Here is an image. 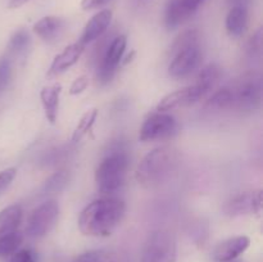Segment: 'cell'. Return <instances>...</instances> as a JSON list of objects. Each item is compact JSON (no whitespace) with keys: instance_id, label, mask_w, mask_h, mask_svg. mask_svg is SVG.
<instances>
[{"instance_id":"cell-2","label":"cell","mask_w":263,"mask_h":262,"mask_svg":"<svg viewBox=\"0 0 263 262\" xmlns=\"http://www.w3.org/2000/svg\"><path fill=\"white\" fill-rule=\"evenodd\" d=\"M180 163V153L172 146H159L149 152L136 169L135 177L146 189H154L171 179Z\"/></svg>"},{"instance_id":"cell-26","label":"cell","mask_w":263,"mask_h":262,"mask_svg":"<svg viewBox=\"0 0 263 262\" xmlns=\"http://www.w3.org/2000/svg\"><path fill=\"white\" fill-rule=\"evenodd\" d=\"M69 176L67 171H59L57 174H54L50 179L46 181L45 184V192L46 193H59L61 190L64 189V186L68 182Z\"/></svg>"},{"instance_id":"cell-8","label":"cell","mask_w":263,"mask_h":262,"mask_svg":"<svg viewBox=\"0 0 263 262\" xmlns=\"http://www.w3.org/2000/svg\"><path fill=\"white\" fill-rule=\"evenodd\" d=\"M59 216V205L55 200L41 203L31 212L26 225V233L31 238L46 235L55 225Z\"/></svg>"},{"instance_id":"cell-13","label":"cell","mask_w":263,"mask_h":262,"mask_svg":"<svg viewBox=\"0 0 263 262\" xmlns=\"http://www.w3.org/2000/svg\"><path fill=\"white\" fill-rule=\"evenodd\" d=\"M251 239L246 235L234 236L218 244L213 249L212 258L215 262H231L248 249Z\"/></svg>"},{"instance_id":"cell-6","label":"cell","mask_w":263,"mask_h":262,"mask_svg":"<svg viewBox=\"0 0 263 262\" xmlns=\"http://www.w3.org/2000/svg\"><path fill=\"white\" fill-rule=\"evenodd\" d=\"M233 109L252 112L261 107L262 79L258 73H248L241 77L234 86Z\"/></svg>"},{"instance_id":"cell-22","label":"cell","mask_w":263,"mask_h":262,"mask_svg":"<svg viewBox=\"0 0 263 262\" xmlns=\"http://www.w3.org/2000/svg\"><path fill=\"white\" fill-rule=\"evenodd\" d=\"M207 107L211 109H233V91L231 87L226 86L222 89L217 90L212 97L208 99Z\"/></svg>"},{"instance_id":"cell-1","label":"cell","mask_w":263,"mask_h":262,"mask_svg":"<svg viewBox=\"0 0 263 262\" xmlns=\"http://www.w3.org/2000/svg\"><path fill=\"white\" fill-rule=\"evenodd\" d=\"M126 212V204L117 198H100L84 208L79 229L87 236H108L116 230Z\"/></svg>"},{"instance_id":"cell-15","label":"cell","mask_w":263,"mask_h":262,"mask_svg":"<svg viewBox=\"0 0 263 262\" xmlns=\"http://www.w3.org/2000/svg\"><path fill=\"white\" fill-rule=\"evenodd\" d=\"M84 49L85 45L80 43V41L67 46L62 53L55 55L50 68H49L48 76H57V74L63 73L67 69L71 68V67L79 61L81 54L84 53Z\"/></svg>"},{"instance_id":"cell-21","label":"cell","mask_w":263,"mask_h":262,"mask_svg":"<svg viewBox=\"0 0 263 262\" xmlns=\"http://www.w3.org/2000/svg\"><path fill=\"white\" fill-rule=\"evenodd\" d=\"M221 77V68L215 63H211L208 66H205L204 68L200 69L199 74L197 77V81H195V86L200 90V92L203 94V97L208 94V92L212 91L213 87L216 86V84L218 82Z\"/></svg>"},{"instance_id":"cell-35","label":"cell","mask_w":263,"mask_h":262,"mask_svg":"<svg viewBox=\"0 0 263 262\" xmlns=\"http://www.w3.org/2000/svg\"><path fill=\"white\" fill-rule=\"evenodd\" d=\"M149 2H151V0H133L134 5H135V7H138V8L144 7V5L148 4Z\"/></svg>"},{"instance_id":"cell-3","label":"cell","mask_w":263,"mask_h":262,"mask_svg":"<svg viewBox=\"0 0 263 262\" xmlns=\"http://www.w3.org/2000/svg\"><path fill=\"white\" fill-rule=\"evenodd\" d=\"M130 167V153L125 143H115L95 171V182L102 194L115 193L125 184Z\"/></svg>"},{"instance_id":"cell-4","label":"cell","mask_w":263,"mask_h":262,"mask_svg":"<svg viewBox=\"0 0 263 262\" xmlns=\"http://www.w3.org/2000/svg\"><path fill=\"white\" fill-rule=\"evenodd\" d=\"M171 57L168 73L175 79L187 77L199 68L203 59L199 31L190 28L180 33L172 44Z\"/></svg>"},{"instance_id":"cell-18","label":"cell","mask_w":263,"mask_h":262,"mask_svg":"<svg viewBox=\"0 0 263 262\" xmlns=\"http://www.w3.org/2000/svg\"><path fill=\"white\" fill-rule=\"evenodd\" d=\"M73 262H130V259L121 249H95L80 254Z\"/></svg>"},{"instance_id":"cell-11","label":"cell","mask_w":263,"mask_h":262,"mask_svg":"<svg viewBox=\"0 0 263 262\" xmlns=\"http://www.w3.org/2000/svg\"><path fill=\"white\" fill-rule=\"evenodd\" d=\"M262 204V190H253L234 197L226 203L223 211L230 217H236L249 213H261Z\"/></svg>"},{"instance_id":"cell-31","label":"cell","mask_w":263,"mask_h":262,"mask_svg":"<svg viewBox=\"0 0 263 262\" xmlns=\"http://www.w3.org/2000/svg\"><path fill=\"white\" fill-rule=\"evenodd\" d=\"M87 85H89V77L87 76H80L72 82L71 87H69V94L77 95L81 94L84 90H86Z\"/></svg>"},{"instance_id":"cell-5","label":"cell","mask_w":263,"mask_h":262,"mask_svg":"<svg viewBox=\"0 0 263 262\" xmlns=\"http://www.w3.org/2000/svg\"><path fill=\"white\" fill-rule=\"evenodd\" d=\"M175 235L167 229H158L148 236L140 262H176Z\"/></svg>"},{"instance_id":"cell-32","label":"cell","mask_w":263,"mask_h":262,"mask_svg":"<svg viewBox=\"0 0 263 262\" xmlns=\"http://www.w3.org/2000/svg\"><path fill=\"white\" fill-rule=\"evenodd\" d=\"M112 0H82L81 8L84 10H91L97 9V8H102L104 5L109 4Z\"/></svg>"},{"instance_id":"cell-27","label":"cell","mask_w":263,"mask_h":262,"mask_svg":"<svg viewBox=\"0 0 263 262\" xmlns=\"http://www.w3.org/2000/svg\"><path fill=\"white\" fill-rule=\"evenodd\" d=\"M262 39L263 31L262 28H258V30L256 31V33L251 38V40L248 41V45H247V54H248L249 59H252V61L256 58H261Z\"/></svg>"},{"instance_id":"cell-25","label":"cell","mask_w":263,"mask_h":262,"mask_svg":"<svg viewBox=\"0 0 263 262\" xmlns=\"http://www.w3.org/2000/svg\"><path fill=\"white\" fill-rule=\"evenodd\" d=\"M22 240L23 236L20 231L0 238V257L9 256V254H13L15 251H18L21 244H22Z\"/></svg>"},{"instance_id":"cell-28","label":"cell","mask_w":263,"mask_h":262,"mask_svg":"<svg viewBox=\"0 0 263 262\" xmlns=\"http://www.w3.org/2000/svg\"><path fill=\"white\" fill-rule=\"evenodd\" d=\"M12 77V63L8 57L0 59V90H4Z\"/></svg>"},{"instance_id":"cell-20","label":"cell","mask_w":263,"mask_h":262,"mask_svg":"<svg viewBox=\"0 0 263 262\" xmlns=\"http://www.w3.org/2000/svg\"><path fill=\"white\" fill-rule=\"evenodd\" d=\"M248 9L243 7H233L226 17V30L231 38H240L248 28Z\"/></svg>"},{"instance_id":"cell-23","label":"cell","mask_w":263,"mask_h":262,"mask_svg":"<svg viewBox=\"0 0 263 262\" xmlns=\"http://www.w3.org/2000/svg\"><path fill=\"white\" fill-rule=\"evenodd\" d=\"M31 45V38L28 35L27 31L25 28H20L18 31H15L13 33V36L10 38L9 44H8V50L10 54L15 55V54H25L27 51V49Z\"/></svg>"},{"instance_id":"cell-29","label":"cell","mask_w":263,"mask_h":262,"mask_svg":"<svg viewBox=\"0 0 263 262\" xmlns=\"http://www.w3.org/2000/svg\"><path fill=\"white\" fill-rule=\"evenodd\" d=\"M9 262H37V256L32 249H18L12 254Z\"/></svg>"},{"instance_id":"cell-19","label":"cell","mask_w":263,"mask_h":262,"mask_svg":"<svg viewBox=\"0 0 263 262\" xmlns=\"http://www.w3.org/2000/svg\"><path fill=\"white\" fill-rule=\"evenodd\" d=\"M23 210L20 204H13L0 212V238L17 233L22 223Z\"/></svg>"},{"instance_id":"cell-14","label":"cell","mask_w":263,"mask_h":262,"mask_svg":"<svg viewBox=\"0 0 263 262\" xmlns=\"http://www.w3.org/2000/svg\"><path fill=\"white\" fill-rule=\"evenodd\" d=\"M112 21V10L103 9L98 12L91 17V20L86 23L82 32L81 38H80V43L86 45V44L91 43V41L98 40L102 38L103 33L108 30Z\"/></svg>"},{"instance_id":"cell-33","label":"cell","mask_w":263,"mask_h":262,"mask_svg":"<svg viewBox=\"0 0 263 262\" xmlns=\"http://www.w3.org/2000/svg\"><path fill=\"white\" fill-rule=\"evenodd\" d=\"M228 3L231 8L243 7V8H247V9H248V7L252 4V3H253V0H228Z\"/></svg>"},{"instance_id":"cell-17","label":"cell","mask_w":263,"mask_h":262,"mask_svg":"<svg viewBox=\"0 0 263 262\" xmlns=\"http://www.w3.org/2000/svg\"><path fill=\"white\" fill-rule=\"evenodd\" d=\"M61 92L62 86L59 84L43 87L40 91V98L41 103H43L44 112H45V117L50 123H55L57 117H58Z\"/></svg>"},{"instance_id":"cell-24","label":"cell","mask_w":263,"mask_h":262,"mask_svg":"<svg viewBox=\"0 0 263 262\" xmlns=\"http://www.w3.org/2000/svg\"><path fill=\"white\" fill-rule=\"evenodd\" d=\"M97 118H98L97 109L87 110V112L80 118L79 123H77V126L74 127L73 134H72V141H73V143H77V141L81 140V139L84 138L90 130H91L95 121H97Z\"/></svg>"},{"instance_id":"cell-7","label":"cell","mask_w":263,"mask_h":262,"mask_svg":"<svg viewBox=\"0 0 263 262\" xmlns=\"http://www.w3.org/2000/svg\"><path fill=\"white\" fill-rule=\"evenodd\" d=\"M127 39L125 35H118L105 45L104 50L98 57V80L102 84H107L115 76L117 67L120 66L125 54Z\"/></svg>"},{"instance_id":"cell-9","label":"cell","mask_w":263,"mask_h":262,"mask_svg":"<svg viewBox=\"0 0 263 262\" xmlns=\"http://www.w3.org/2000/svg\"><path fill=\"white\" fill-rule=\"evenodd\" d=\"M177 133V121L166 112H157L148 116L143 122L139 138L141 141L168 139Z\"/></svg>"},{"instance_id":"cell-16","label":"cell","mask_w":263,"mask_h":262,"mask_svg":"<svg viewBox=\"0 0 263 262\" xmlns=\"http://www.w3.org/2000/svg\"><path fill=\"white\" fill-rule=\"evenodd\" d=\"M64 27H66V22L63 18L46 15L33 25V32L46 43H53L61 38Z\"/></svg>"},{"instance_id":"cell-30","label":"cell","mask_w":263,"mask_h":262,"mask_svg":"<svg viewBox=\"0 0 263 262\" xmlns=\"http://www.w3.org/2000/svg\"><path fill=\"white\" fill-rule=\"evenodd\" d=\"M15 175H17V170L14 167H10V169H7L0 172V194L12 184Z\"/></svg>"},{"instance_id":"cell-12","label":"cell","mask_w":263,"mask_h":262,"mask_svg":"<svg viewBox=\"0 0 263 262\" xmlns=\"http://www.w3.org/2000/svg\"><path fill=\"white\" fill-rule=\"evenodd\" d=\"M202 98L204 97H203V94L200 92V90L193 84L190 85V86L184 87V89L170 92L168 95L162 98L161 102L157 105V110H158V112H168V110L179 109V108L190 107V105L199 102Z\"/></svg>"},{"instance_id":"cell-34","label":"cell","mask_w":263,"mask_h":262,"mask_svg":"<svg viewBox=\"0 0 263 262\" xmlns=\"http://www.w3.org/2000/svg\"><path fill=\"white\" fill-rule=\"evenodd\" d=\"M28 2H31V0H9L8 8H9V9H17V8H21L22 5H25L26 3Z\"/></svg>"},{"instance_id":"cell-10","label":"cell","mask_w":263,"mask_h":262,"mask_svg":"<svg viewBox=\"0 0 263 262\" xmlns=\"http://www.w3.org/2000/svg\"><path fill=\"white\" fill-rule=\"evenodd\" d=\"M207 0H168L164 10V25L175 30L189 21Z\"/></svg>"}]
</instances>
